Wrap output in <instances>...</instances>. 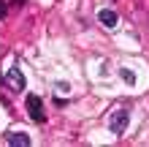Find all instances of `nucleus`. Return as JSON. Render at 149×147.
Wrapping results in <instances>:
<instances>
[{"mask_svg": "<svg viewBox=\"0 0 149 147\" xmlns=\"http://www.w3.org/2000/svg\"><path fill=\"white\" fill-rule=\"evenodd\" d=\"M127 123H130L127 109H117V112H111V117H109V131L114 136H122V134L127 131Z\"/></svg>", "mask_w": 149, "mask_h": 147, "instance_id": "nucleus-1", "label": "nucleus"}, {"mask_svg": "<svg viewBox=\"0 0 149 147\" xmlns=\"http://www.w3.org/2000/svg\"><path fill=\"white\" fill-rule=\"evenodd\" d=\"M3 79H6V84H8L14 93H22V90H24V76H22L19 68H8Z\"/></svg>", "mask_w": 149, "mask_h": 147, "instance_id": "nucleus-2", "label": "nucleus"}, {"mask_svg": "<svg viewBox=\"0 0 149 147\" xmlns=\"http://www.w3.org/2000/svg\"><path fill=\"white\" fill-rule=\"evenodd\" d=\"M27 112H30V117L36 120V123H43V120H46V115H43V101L38 96H27Z\"/></svg>", "mask_w": 149, "mask_h": 147, "instance_id": "nucleus-3", "label": "nucleus"}, {"mask_svg": "<svg viewBox=\"0 0 149 147\" xmlns=\"http://www.w3.org/2000/svg\"><path fill=\"white\" fill-rule=\"evenodd\" d=\"M98 19H100L103 27H114V25L119 22V16H117L114 8H100V11H98Z\"/></svg>", "mask_w": 149, "mask_h": 147, "instance_id": "nucleus-4", "label": "nucleus"}, {"mask_svg": "<svg viewBox=\"0 0 149 147\" xmlns=\"http://www.w3.org/2000/svg\"><path fill=\"white\" fill-rule=\"evenodd\" d=\"M6 142L11 144V147H30V136L22 134V131H11V134L6 136Z\"/></svg>", "mask_w": 149, "mask_h": 147, "instance_id": "nucleus-5", "label": "nucleus"}, {"mask_svg": "<svg viewBox=\"0 0 149 147\" xmlns=\"http://www.w3.org/2000/svg\"><path fill=\"white\" fill-rule=\"evenodd\" d=\"M119 76H122L127 84H136V74L130 71V68H119Z\"/></svg>", "mask_w": 149, "mask_h": 147, "instance_id": "nucleus-6", "label": "nucleus"}, {"mask_svg": "<svg viewBox=\"0 0 149 147\" xmlns=\"http://www.w3.org/2000/svg\"><path fill=\"white\" fill-rule=\"evenodd\" d=\"M6 14H8V6L3 3V0H0V19H3V16H6Z\"/></svg>", "mask_w": 149, "mask_h": 147, "instance_id": "nucleus-7", "label": "nucleus"}, {"mask_svg": "<svg viewBox=\"0 0 149 147\" xmlns=\"http://www.w3.org/2000/svg\"><path fill=\"white\" fill-rule=\"evenodd\" d=\"M14 3H16V6H22V3H24V0H14Z\"/></svg>", "mask_w": 149, "mask_h": 147, "instance_id": "nucleus-8", "label": "nucleus"}]
</instances>
